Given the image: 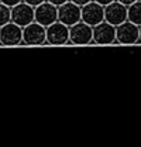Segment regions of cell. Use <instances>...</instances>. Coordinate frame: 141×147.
I'll return each mask as SVG.
<instances>
[{"label":"cell","instance_id":"cell-1","mask_svg":"<svg viewBox=\"0 0 141 147\" xmlns=\"http://www.w3.org/2000/svg\"><path fill=\"white\" fill-rule=\"evenodd\" d=\"M140 42V27L131 21H124L116 26V44L136 45Z\"/></svg>","mask_w":141,"mask_h":147},{"label":"cell","instance_id":"cell-17","mask_svg":"<svg viewBox=\"0 0 141 147\" xmlns=\"http://www.w3.org/2000/svg\"><path fill=\"white\" fill-rule=\"evenodd\" d=\"M70 1H73L75 4H78V6H85L86 3H89V1H92V0H70Z\"/></svg>","mask_w":141,"mask_h":147},{"label":"cell","instance_id":"cell-16","mask_svg":"<svg viewBox=\"0 0 141 147\" xmlns=\"http://www.w3.org/2000/svg\"><path fill=\"white\" fill-rule=\"evenodd\" d=\"M47 1H50V3H52L54 6L59 7L61 4H64V3H66V1H69V0H47Z\"/></svg>","mask_w":141,"mask_h":147},{"label":"cell","instance_id":"cell-10","mask_svg":"<svg viewBox=\"0 0 141 147\" xmlns=\"http://www.w3.org/2000/svg\"><path fill=\"white\" fill-rule=\"evenodd\" d=\"M105 21L113 24L114 27L127 21V6L117 0L105 6Z\"/></svg>","mask_w":141,"mask_h":147},{"label":"cell","instance_id":"cell-11","mask_svg":"<svg viewBox=\"0 0 141 147\" xmlns=\"http://www.w3.org/2000/svg\"><path fill=\"white\" fill-rule=\"evenodd\" d=\"M11 21L20 27H26L27 24L34 21V7L21 1L11 7Z\"/></svg>","mask_w":141,"mask_h":147},{"label":"cell","instance_id":"cell-9","mask_svg":"<svg viewBox=\"0 0 141 147\" xmlns=\"http://www.w3.org/2000/svg\"><path fill=\"white\" fill-rule=\"evenodd\" d=\"M58 21L64 23L65 26H73L81 21V6L75 4L73 1H66L58 7Z\"/></svg>","mask_w":141,"mask_h":147},{"label":"cell","instance_id":"cell-20","mask_svg":"<svg viewBox=\"0 0 141 147\" xmlns=\"http://www.w3.org/2000/svg\"><path fill=\"white\" fill-rule=\"evenodd\" d=\"M140 27V42H141V26H138Z\"/></svg>","mask_w":141,"mask_h":147},{"label":"cell","instance_id":"cell-7","mask_svg":"<svg viewBox=\"0 0 141 147\" xmlns=\"http://www.w3.org/2000/svg\"><path fill=\"white\" fill-rule=\"evenodd\" d=\"M93 44L111 45L116 44V27L107 21L93 26Z\"/></svg>","mask_w":141,"mask_h":147},{"label":"cell","instance_id":"cell-3","mask_svg":"<svg viewBox=\"0 0 141 147\" xmlns=\"http://www.w3.org/2000/svg\"><path fill=\"white\" fill-rule=\"evenodd\" d=\"M23 44L24 45H44L47 44V31L45 27L33 21L23 27Z\"/></svg>","mask_w":141,"mask_h":147},{"label":"cell","instance_id":"cell-6","mask_svg":"<svg viewBox=\"0 0 141 147\" xmlns=\"http://www.w3.org/2000/svg\"><path fill=\"white\" fill-rule=\"evenodd\" d=\"M81 21L92 27L105 21V6L96 3L95 0L86 3L85 6L81 7Z\"/></svg>","mask_w":141,"mask_h":147},{"label":"cell","instance_id":"cell-19","mask_svg":"<svg viewBox=\"0 0 141 147\" xmlns=\"http://www.w3.org/2000/svg\"><path fill=\"white\" fill-rule=\"evenodd\" d=\"M117 1H120V3H123L124 6H130V4H133L134 1H137V0H117Z\"/></svg>","mask_w":141,"mask_h":147},{"label":"cell","instance_id":"cell-2","mask_svg":"<svg viewBox=\"0 0 141 147\" xmlns=\"http://www.w3.org/2000/svg\"><path fill=\"white\" fill-rule=\"evenodd\" d=\"M69 44L89 45L93 44V27L83 21H79L69 27Z\"/></svg>","mask_w":141,"mask_h":147},{"label":"cell","instance_id":"cell-13","mask_svg":"<svg viewBox=\"0 0 141 147\" xmlns=\"http://www.w3.org/2000/svg\"><path fill=\"white\" fill-rule=\"evenodd\" d=\"M11 21V9L3 3H0V27Z\"/></svg>","mask_w":141,"mask_h":147},{"label":"cell","instance_id":"cell-8","mask_svg":"<svg viewBox=\"0 0 141 147\" xmlns=\"http://www.w3.org/2000/svg\"><path fill=\"white\" fill-rule=\"evenodd\" d=\"M34 21L44 27H48L50 24L58 21V7L45 0L44 3L34 7Z\"/></svg>","mask_w":141,"mask_h":147},{"label":"cell","instance_id":"cell-18","mask_svg":"<svg viewBox=\"0 0 141 147\" xmlns=\"http://www.w3.org/2000/svg\"><path fill=\"white\" fill-rule=\"evenodd\" d=\"M96 3H99V4H102V6H107V4H110L111 1H114V0H95Z\"/></svg>","mask_w":141,"mask_h":147},{"label":"cell","instance_id":"cell-15","mask_svg":"<svg viewBox=\"0 0 141 147\" xmlns=\"http://www.w3.org/2000/svg\"><path fill=\"white\" fill-rule=\"evenodd\" d=\"M24 3H27V4H30V6H33V7H37L38 4H41V3H44L45 0H23Z\"/></svg>","mask_w":141,"mask_h":147},{"label":"cell","instance_id":"cell-12","mask_svg":"<svg viewBox=\"0 0 141 147\" xmlns=\"http://www.w3.org/2000/svg\"><path fill=\"white\" fill-rule=\"evenodd\" d=\"M127 20L137 26H141V0H137L133 4L127 6Z\"/></svg>","mask_w":141,"mask_h":147},{"label":"cell","instance_id":"cell-5","mask_svg":"<svg viewBox=\"0 0 141 147\" xmlns=\"http://www.w3.org/2000/svg\"><path fill=\"white\" fill-rule=\"evenodd\" d=\"M48 45H66L69 44V27L61 21H55L45 27Z\"/></svg>","mask_w":141,"mask_h":147},{"label":"cell","instance_id":"cell-14","mask_svg":"<svg viewBox=\"0 0 141 147\" xmlns=\"http://www.w3.org/2000/svg\"><path fill=\"white\" fill-rule=\"evenodd\" d=\"M23 0H0V3H3V4H6V6H9L10 9L13 7V6H16L18 3H21Z\"/></svg>","mask_w":141,"mask_h":147},{"label":"cell","instance_id":"cell-4","mask_svg":"<svg viewBox=\"0 0 141 147\" xmlns=\"http://www.w3.org/2000/svg\"><path fill=\"white\" fill-rule=\"evenodd\" d=\"M23 44V27L9 21L7 24L0 27V45L16 47Z\"/></svg>","mask_w":141,"mask_h":147}]
</instances>
